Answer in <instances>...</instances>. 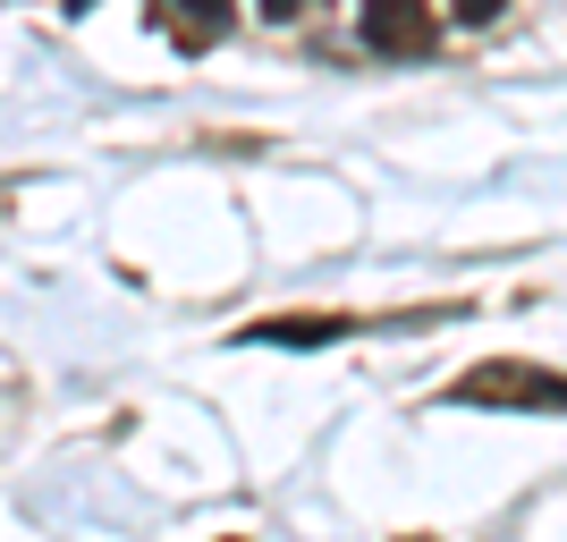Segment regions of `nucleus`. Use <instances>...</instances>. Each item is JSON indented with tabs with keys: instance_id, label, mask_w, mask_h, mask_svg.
<instances>
[{
	"instance_id": "7ed1b4c3",
	"label": "nucleus",
	"mask_w": 567,
	"mask_h": 542,
	"mask_svg": "<svg viewBox=\"0 0 567 542\" xmlns=\"http://www.w3.org/2000/svg\"><path fill=\"white\" fill-rule=\"evenodd\" d=\"M153 25H162L178 51H213L237 25V0H153Z\"/></svg>"
},
{
	"instance_id": "f257e3e1",
	"label": "nucleus",
	"mask_w": 567,
	"mask_h": 542,
	"mask_svg": "<svg viewBox=\"0 0 567 542\" xmlns=\"http://www.w3.org/2000/svg\"><path fill=\"white\" fill-rule=\"evenodd\" d=\"M450 399H457V407H525V416H567V374L517 365V356H492V365L457 374Z\"/></svg>"
},
{
	"instance_id": "423d86ee",
	"label": "nucleus",
	"mask_w": 567,
	"mask_h": 542,
	"mask_svg": "<svg viewBox=\"0 0 567 542\" xmlns=\"http://www.w3.org/2000/svg\"><path fill=\"white\" fill-rule=\"evenodd\" d=\"M255 9H262V18H271V25H288V18H313L322 0H255Z\"/></svg>"
},
{
	"instance_id": "39448f33",
	"label": "nucleus",
	"mask_w": 567,
	"mask_h": 542,
	"mask_svg": "<svg viewBox=\"0 0 567 542\" xmlns=\"http://www.w3.org/2000/svg\"><path fill=\"white\" fill-rule=\"evenodd\" d=\"M499 9H508V0H450V18H457V25H492Z\"/></svg>"
},
{
	"instance_id": "20e7f679",
	"label": "nucleus",
	"mask_w": 567,
	"mask_h": 542,
	"mask_svg": "<svg viewBox=\"0 0 567 542\" xmlns=\"http://www.w3.org/2000/svg\"><path fill=\"white\" fill-rule=\"evenodd\" d=\"M339 330H355V314H297V323H255L246 339H262V348H322V339H339Z\"/></svg>"
},
{
	"instance_id": "f03ea898",
	"label": "nucleus",
	"mask_w": 567,
	"mask_h": 542,
	"mask_svg": "<svg viewBox=\"0 0 567 542\" xmlns=\"http://www.w3.org/2000/svg\"><path fill=\"white\" fill-rule=\"evenodd\" d=\"M364 51L373 60H432L441 51L432 0H364Z\"/></svg>"
}]
</instances>
